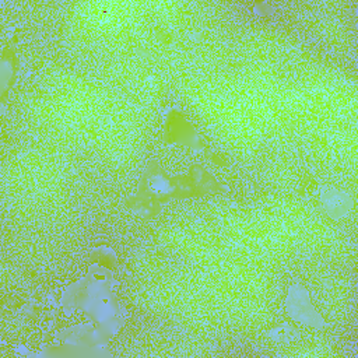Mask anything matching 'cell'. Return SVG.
Wrapping results in <instances>:
<instances>
[{
  "label": "cell",
  "mask_w": 358,
  "mask_h": 358,
  "mask_svg": "<svg viewBox=\"0 0 358 358\" xmlns=\"http://www.w3.org/2000/svg\"><path fill=\"white\" fill-rule=\"evenodd\" d=\"M22 109L48 134L119 171L140 162L152 119L101 77L60 64L42 70L38 84L24 95Z\"/></svg>",
  "instance_id": "obj_1"
},
{
  "label": "cell",
  "mask_w": 358,
  "mask_h": 358,
  "mask_svg": "<svg viewBox=\"0 0 358 358\" xmlns=\"http://www.w3.org/2000/svg\"><path fill=\"white\" fill-rule=\"evenodd\" d=\"M130 298L143 312L193 336L220 331H260L274 320V303L242 291L159 246L133 263Z\"/></svg>",
  "instance_id": "obj_2"
},
{
  "label": "cell",
  "mask_w": 358,
  "mask_h": 358,
  "mask_svg": "<svg viewBox=\"0 0 358 358\" xmlns=\"http://www.w3.org/2000/svg\"><path fill=\"white\" fill-rule=\"evenodd\" d=\"M175 90L207 134L239 161H253L270 141L289 137L268 98L239 70L186 73Z\"/></svg>",
  "instance_id": "obj_3"
},
{
  "label": "cell",
  "mask_w": 358,
  "mask_h": 358,
  "mask_svg": "<svg viewBox=\"0 0 358 358\" xmlns=\"http://www.w3.org/2000/svg\"><path fill=\"white\" fill-rule=\"evenodd\" d=\"M155 239L172 257L275 303L280 292L277 274L250 262L201 215L161 225Z\"/></svg>",
  "instance_id": "obj_4"
},
{
  "label": "cell",
  "mask_w": 358,
  "mask_h": 358,
  "mask_svg": "<svg viewBox=\"0 0 358 358\" xmlns=\"http://www.w3.org/2000/svg\"><path fill=\"white\" fill-rule=\"evenodd\" d=\"M200 215L250 262L274 274L298 253L287 227L259 200L214 199Z\"/></svg>",
  "instance_id": "obj_5"
},
{
  "label": "cell",
  "mask_w": 358,
  "mask_h": 358,
  "mask_svg": "<svg viewBox=\"0 0 358 358\" xmlns=\"http://www.w3.org/2000/svg\"><path fill=\"white\" fill-rule=\"evenodd\" d=\"M59 159L45 150L25 148L4 168L10 210L31 224H59L69 211V182Z\"/></svg>",
  "instance_id": "obj_6"
},
{
  "label": "cell",
  "mask_w": 358,
  "mask_h": 358,
  "mask_svg": "<svg viewBox=\"0 0 358 358\" xmlns=\"http://www.w3.org/2000/svg\"><path fill=\"white\" fill-rule=\"evenodd\" d=\"M64 31L80 52L112 55L145 39L151 25L147 1L84 0L64 13Z\"/></svg>",
  "instance_id": "obj_7"
},
{
  "label": "cell",
  "mask_w": 358,
  "mask_h": 358,
  "mask_svg": "<svg viewBox=\"0 0 358 358\" xmlns=\"http://www.w3.org/2000/svg\"><path fill=\"white\" fill-rule=\"evenodd\" d=\"M259 201L282 221L298 252L309 259L334 266L354 260L355 248L348 235L309 201L285 192L266 193Z\"/></svg>",
  "instance_id": "obj_8"
},
{
  "label": "cell",
  "mask_w": 358,
  "mask_h": 358,
  "mask_svg": "<svg viewBox=\"0 0 358 358\" xmlns=\"http://www.w3.org/2000/svg\"><path fill=\"white\" fill-rule=\"evenodd\" d=\"M99 77L150 116H154L166 92V83L154 67L131 59L108 60Z\"/></svg>",
  "instance_id": "obj_9"
},
{
  "label": "cell",
  "mask_w": 358,
  "mask_h": 358,
  "mask_svg": "<svg viewBox=\"0 0 358 358\" xmlns=\"http://www.w3.org/2000/svg\"><path fill=\"white\" fill-rule=\"evenodd\" d=\"M333 11L334 10H323L317 4L313 6V8H303L301 11V20L306 28L323 42L336 49L348 50L351 45L348 28L337 14H333Z\"/></svg>",
  "instance_id": "obj_10"
}]
</instances>
